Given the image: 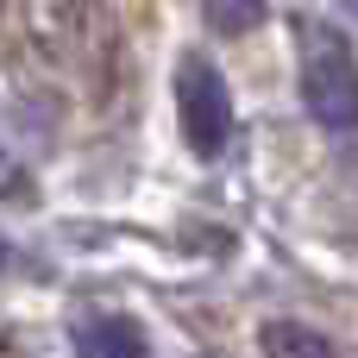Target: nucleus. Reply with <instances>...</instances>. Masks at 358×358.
<instances>
[{"label":"nucleus","mask_w":358,"mask_h":358,"mask_svg":"<svg viewBox=\"0 0 358 358\" xmlns=\"http://www.w3.org/2000/svg\"><path fill=\"white\" fill-rule=\"evenodd\" d=\"M302 101L327 132H358V63L334 25H302Z\"/></svg>","instance_id":"f257e3e1"},{"label":"nucleus","mask_w":358,"mask_h":358,"mask_svg":"<svg viewBox=\"0 0 358 358\" xmlns=\"http://www.w3.org/2000/svg\"><path fill=\"white\" fill-rule=\"evenodd\" d=\"M19 189V164H13V151L0 145V195H13Z\"/></svg>","instance_id":"423d86ee"},{"label":"nucleus","mask_w":358,"mask_h":358,"mask_svg":"<svg viewBox=\"0 0 358 358\" xmlns=\"http://www.w3.org/2000/svg\"><path fill=\"white\" fill-rule=\"evenodd\" d=\"M340 13H346V19H352V25H358V0H340Z\"/></svg>","instance_id":"0eeeda50"},{"label":"nucleus","mask_w":358,"mask_h":358,"mask_svg":"<svg viewBox=\"0 0 358 358\" xmlns=\"http://www.w3.org/2000/svg\"><path fill=\"white\" fill-rule=\"evenodd\" d=\"M258 346H264V358H334V340L315 334L308 321H271L258 334Z\"/></svg>","instance_id":"20e7f679"},{"label":"nucleus","mask_w":358,"mask_h":358,"mask_svg":"<svg viewBox=\"0 0 358 358\" xmlns=\"http://www.w3.org/2000/svg\"><path fill=\"white\" fill-rule=\"evenodd\" d=\"M176 113H182V138L195 157H220L233 138V88L208 57H182L176 63Z\"/></svg>","instance_id":"f03ea898"},{"label":"nucleus","mask_w":358,"mask_h":358,"mask_svg":"<svg viewBox=\"0 0 358 358\" xmlns=\"http://www.w3.org/2000/svg\"><path fill=\"white\" fill-rule=\"evenodd\" d=\"M264 19V0H208V25L220 31V38H239V31H252Z\"/></svg>","instance_id":"39448f33"},{"label":"nucleus","mask_w":358,"mask_h":358,"mask_svg":"<svg viewBox=\"0 0 358 358\" xmlns=\"http://www.w3.org/2000/svg\"><path fill=\"white\" fill-rule=\"evenodd\" d=\"M0 271H6V233H0Z\"/></svg>","instance_id":"6e6552de"},{"label":"nucleus","mask_w":358,"mask_h":358,"mask_svg":"<svg viewBox=\"0 0 358 358\" xmlns=\"http://www.w3.org/2000/svg\"><path fill=\"white\" fill-rule=\"evenodd\" d=\"M76 352L82 358H151V340L132 315H94L76 327Z\"/></svg>","instance_id":"7ed1b4c3"}]
</instances>
